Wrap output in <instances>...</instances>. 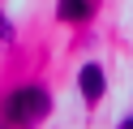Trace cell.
<instances>
[{
	"label": "cell",
	"mask_w": 133,
	"mask_h": 129,
	"mask_svg": "<svg viewBox=\"0 0 133 129\" xmlns=\"http://www.w3.org/2000/svg\"><path fill=\"white\" fill-rule=\"evenodd\" d=\"M47 112H52V99H47L43 86H22V90H13L4 99V116L13 125H39Z\"/></svg>",
	"instance_id": "obj_1"
},
{
	"label": "cell",
	"mask_w": 133,
	"mask_h": 129,
	"mask_svg": "<svg viewBox=\"0 0 133 129\" xmlns=\"http://www.w3.org/2000/svg\"><path fill=\"white\" fill-rule=\"evenodd\" d=\"M77 82H82V95H86V99L95 103L99 95H103V86H107V77H103V69H99V65H86V69H82V73H77Z\"/></svg>",
	"instance_id": "obj_2"
},
{
	"label": "cell",
	"mask_w": 133,
	"mask_h": 129,
	"mask_svg": "<svg viewBox=\"0 0 133 129\" xmlns=\"http://www.w3.org/2000/svg\"><path fill=\"white\" fill-rule=\"evenodd\" d=\"M0 39H13V26H9V17L0 13Z\"/></svg>",
	"instance_id": "obj_4"
},
{
	"label": "cell",
	"mask_w": 133,
	"mask_h": 129,
	"mask_svg": "<svg viewBox=\"0 0 133 129\" xmlns=\"http://www.w3.org/2000/svg\"><path fill=\"white\" fill-rule=\"evenodd\" d=\"M56 13H60L64 22H86V17H90V0H60Z\"/></svg>",
	"instance_id": "obj_3"
}]
</instances>
